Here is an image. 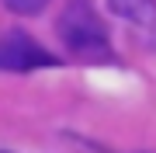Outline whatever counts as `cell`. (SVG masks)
<instances>
[{
  "label": "cell",
  "mask_w": 156,
  "mask_h": 153,
  "mask_svg": "<svg viewBox=\"0 0 156 153\" xmlns=\"http://www.w3.org/2000/svg\"><path fill=\"white\" fill-rule=\"evenodd\" d=\"M56 28L73 56H80V59H104L108 56V31L83 0H76V4H69L62 11Z\"/></svg>",
  "instance_id": "obj_1"
},
{
  "label": "cell",
  "mask_w": 156,
  "mask_h": 153,
  "mask_svg": "<svg viewBox=\"0 0 156 153\" xmlns=\"http://www.w3.org/2000/svg\"><path fill=\"white\" fill-rule=\"evenodd\" d=\"M38 66H59V59L24 31H11L0 38V70L28 73V70H38Z\"/></svg>",
  "instance_id": "obj_2"
},
{
  "label": "cell",
  "mask_w": 156,
  "mask_h": 153,
  "mask_svg": "<svg viewBox=\"0 0 156 153\" xmlns=\"http://www.w3.org/2000/svg\"><path fill=\"white\" fill-rule=\"evenodd\" d=\"M108 7L118 17H128V21H139V24L153 21V0H108Z\"/></svg>",
  "instance_id": "obj_3"
},
{
  "label": "cell",
  "mask_w": 156,
  "mask_h": 153,
  "mask_svg": "<svg viewBox=\"0 0 156 153\" xmlns=\"http://www.w3.org/2000/svg\"><path fill=\"white\" fill-rule=\"evenodd\" d=\"M4 4H7V11H14V14H38V11H45L49 0H4Z\"/></svg>",
  "instance_id": "obj_4"
},
{
  "label": "cell",
  "mask_w": 156,
  "mask_h": 153,
  "mask_svg": "<svg viewBox=\"0 0 156 153\" xmlns=\"http://www.w3.org/2000/svg\"><path fill=\"white\" fill-rule=\"evenodd\" d=\"M0 153H7V150H0Z\"/></svg>",
  "instance_id": "obj_5"
}]
</instances>
